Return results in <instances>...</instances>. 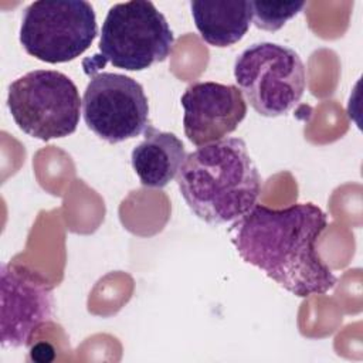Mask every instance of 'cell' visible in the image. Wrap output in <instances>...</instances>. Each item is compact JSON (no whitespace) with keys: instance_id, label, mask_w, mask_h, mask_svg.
Segmentation results:
<instances>
[{"instance_id":"1","label":"cell","mask_w":363,"mask_h":363,"mask_svg":"<svg viewBox=\"0 0 363 363\" xmlns=\"http://www.w3.org/2000/svg\"><path fill=\"white\" fill-rule=\"evenodd\" d=\"M326 227L325 211L313 203L285 208L255 204L231 225L230 237L242 261L292 295L308 298L326 294L336 284L316 251Z\"/></svg>"},{"instance_id":"2","label":"cell","mask_w":363,"mask_h":363,"mask_svg":"<svg viewBox=\"0 0 363 363\" xmlns=\"http://www.w3.org/2000/svg\"><path fill=\"white\" fill-rule=\"evenodd\" d=\"M182 197L204 223L218 225L247 214L261 193V177L240 138L199 146L176 176Z\"/></svg>"},{"instance_id":"3","label":"cell","mask_w":363,"mask_h":363,"mask_svg":"<svg viewBox=\"0 0 363 363\" xmlns=\"http://www.w3.org/2000/svg\"><path fill=\"white\" fill-rule=\"evenodd\" d=\"M174 34L152 1L116 3L102 23L99 54L84 60V71L95 75L106 62L126 71H143L172 52Z\"/></svg>"},{"instance_id":"4","label":"cell","mask_w":363,"mask_h":363,"mask_svg":"<svg viewBox=\"0 0 363 363\" xmlns=\"http://www.w3.org/2000/svg\"><path fill=\"white\" fill-rule=\"evenodd\" d=\"M7 106L24 133L47 142L77 130L82 101L65 74L34 69L10 84Z\"/></svg>"},{"instance_id":"5","label":"cell","mask_w":363,"mask_h":363,"mask_svg":"<svg viewBox=\"0 0 363 363\" xmlns=\"http://www.w3.org/2000/svg\"><path fill=\"white\" fill-rule=\"evenodd\" d=\"M237 88L262 116L288 113L302 98L306 71L299 54L277 43H257L234 62Z\"/></svg>"},{"instance_id":"6","label":"cell","mask_w":363,"mask_h":363,"mask_svg":"<svg viewBox=\"0 0 363 363\" xmlns=\"http://www.w3.org/2000/svg\"><path fill=\"white\" fill-rule=\"evenodd\" d=\"M96 34V16L88 1L40 0L23 13L20 43L34 58L60 64L84 54Z\"/></svg>"},{"instance_id":"7","label":"cell","mask_w":363,"mask_h":363,"mask_svg":"<svg viewBox=\"0 0 363 363\" xmlns=\"http://www.w3.org/2000/svg\"><path fill=\"white\" fill-rule=\"evenodd\" d=\"M82 115L86 126L109 143L133 139L150 125L143 86L116 72L92 75L84 91Z\"/></svg>"},{"instance_id":"8","label":"cell","mask_w":363,"mask_h":363,"mask_svg":"<svg viewBox=\"0 0 363 363\" xmlns=\"http://www.w3.org/2000/svg\"><path fill=\"white\" fill-rule=\"evenodd\" d=\"M0 279L1 346H28L31 335L52 318V289L43 277L10 264H1Z\"/></svg>"},{"instance_id":"9","label":"cell","mask_w":363,"mask_h":363,"mask_svg":"<svg viewBox=\"0 0 363 363\" xmlns=\"http://www.w3.org/2000/svg\"><path fill=\"white\" fill-rule=\"evenodd\" d=\"M180 102L184 135L196 146L224 139L247 115V102L235 85L194 82L186 88Z\"/></svg>"},{"instance_id":"10","label":"cell","mask_w":363,"mask_h":363,"mask_svg":"<svg viewBox=\"0 0 363 363\" xmlns=\"http://www.w3.org/2000/svg\"><path fill=\"white\" fill-rule=\"evenodd\" d=\"M186 156L183 142L173 132L149 125L143 140L133 147L130 162L142 186L162 189L177 176Z\"/></svg>"},{"instance_id":"11","label":"cell","mask_w":363,"mask_h":363,"mask_svg":"<svg viewBox=\"0 0 363 363\" xmlns=\"http://www.w3.org/2000/svg\"><path fill=\"white\" fill-rule=\"evenodd\" d=\"M190 9L200 37L213 47L238 43L252 21L251 1L247 0H194Z\"/></svg>"},{"instance_id":"12","label":"cell","mask_w":363,"mask_h":363,"mask_svg":"<svg viewBox=\"0 0 363 363\" xmlns=\"http://www.w3.org/2000/svg\"><path fill=\"white\" fill-rule=\"evenodd\" d=\"M305 7V1H251L252 23L267 31H277Z\"/></svg>"}]
</instances>
